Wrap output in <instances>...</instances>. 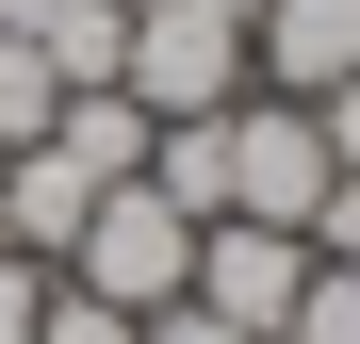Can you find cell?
<instances>
[{
  "label": "cell",
  "instance_id": "1",
  "mask_svg": "<svg viewBox=\"0 0 360 344\" xmlns=\"http://www.w3.org/2000/svg\"><path fill=\"white\" fill-rule=\"evenodd\" d=\"M49 279H82V295H115V312H164L180 279H197V213H164L148 181H115L82 229H66V262Z\"/></svg>",
  "mask_w": 360,
  "mask_h": 344
},
{
  "label": "cell",
  "instance_id": "2",
  "mask_svg": "<svg viewBox=\"0 0 360 344\" xmlns=\"http://www.w3.org/2000/svg\"><path fill=\"white\" fill-rule=\"evenodd\" d=\"M213 328H246V344H278L295 328V295H311V229H262V213H213L197 229V279H180Z\"/></svg>",
  "mask_w": 360,
  "mask_h": 344
},
{
  "label": "cell",
  "instance_id": "3",
  "mask_svg": "<svg viewBox=\"0 0 360 344\" xmlns=\"http://www.w3.org/2000/svg\"><path fill=\"white\" fill-rule=\"evenodd\" d=\"M115 98H148V115H229V98H246V33L197 17V0H131V66H115Z\"/></svg>",
  "mask_w": 360,
  "mask_h": 344
},
{
  "label": "cell",
  "instance_id": "4",
  "mask_svg": "<svg viewBox=\"0 0 360 344\" xmlns=\"http://www.w3.org/2000/svg\"><path fill=\"white\" fill-rule=\"evenodd\" d=\"M213 148H229V213L311 229V197H328V132H311V98H229Z\"/></svg>",
  "mask_w": 360,
  "mask_h": 344
},
{
  "label": "cell",
  "instance_id": "5",
  "mask_svg": "<svg viewBox=\"0 0 360 344\" xmlns=\"http://www.w3.org/2000/svg\"><path fill=\"white\" fill-rule=\"evenodd\" d=\"M246 66H262V98H328V82H360V0H262Z\"/></svg>",
  "mask_w": 360,
  "mask_h": 344
},
{
  "label": "cell",
  "instance_id": "6",
  "mask_svg": "<svg viewBox=\"0 0 360 344\" xmlns=\"http://www.w3.org/2000/svg\"><path fill=\"white\" fill-rule=\"evenodd\" d=\"M33 49H49V82L82 98V82L131 66V0H49V33H33Z\"/></svg>",
  "mask_w": 360,
  "mask_h": 344
},
{
  "label": "cell",
  "instance_id": "7",
  "mask_svg": "<svg viewBox=\"0 0 360 344\" xmlns=\"http://www.w3.org/2000/svg\"><path fill=\"white\" fill-rule=\"evenodd\" d=\"M49 98H66V82H49V49L0 33V148H33V132H49Z\"/></svg>",
  "mask_w": 360,
  "mask_h": 344
},
{
  "label": "cell",
  "instance_id": "8",
  "mask_svg": "<svg viewBox=\"0 0 360 344\" xmlns=\"http://www.w3.org/2000/svg\"><path fill=\"white\" fill-rule=\"evenodd\" d=\"M148 312H115V295H82V279H49V312H33V344H131Z\"/></svg>",
  "mask_w": 360,
  "mask_h": 344
},
{
  "label": "cell",
  "instance_id": "9",
  "mask_svg": "<svg viewBox=\"0 0 360 344\" xmlns=\"http://www.w3.org/2000/svg\"><path fill=\"white\" fill-rule=\"evenodd\" d=\"M278 344H360V279H344V262H311V295H295V328H278Z\"/></svg>",
  "mask_w": 360,
  "mask_h": 344
},
{
  "label": "cell",
  "instance_id": "10",
  "mask_svg": "<svg viewBox=\"0 0 360 344\" xmlns=\"http://www.w3.org/2000/svg\"><path fill=\"white\" fill-rule=\"evenodd\" d=\"M33 312H49V262H33V246H0V344H33Z\"/></svg>",
  "mask_w": 360,
  "mask_h": 344
},
{
  "label": "cell",
  "instance_id": "11",
  "mask_svg": "<svg viewBox=\"0 0 360 344\" xmlns=\"http://www.w3.org/2000/svg\"><path fill=\"white\" fill-rule=\"evenodd\" d=\"M311 262H344V279H360V181H328V197H311Z\"/></svg>",
  "mask_w": 360,
  "mask_h": 344
},
{
  "label": "cell",
  "instance_id": "12",
  "mask_svg": "<svg viewBox=\"0 0 360 344\" xmlns=\"http://www.w3.org/2000/svg\"><path fill=\"white\" fill-rule=\"evenodd\" d=\"M311 132H328V181H360V82H328V98H311Z\"/></svg>",
  "mask_w": 360,
  "mask_h": 344
},
{
  "label": "cell",
  "instance_id": "13",
  "mask_svg": "<svg viewBox=\"0 0 360 344\" xmlns=\"http://www.w3.org/2000/svg\"><path fill=\"white\" fill-rule=\"evenodd\" d=\"M131 344H246V328H213V312H197V295H164V312H148V328H131Z\"/></svg>",
  "mask_w": 360,
  "mask_h": 344
},
{
  "label": "cell",
  "instance_id": "14",
  "mask_svg": "<svg viewBox=\"0 0 360 344\" xmlns=\"http://www.w3.org/2000/svg\"><path fill=\"white\" fill-rule=\"evenodd\" d=\"M197 17H229V33H262V0H197Z\"/></svg>",
  "mask_w": 360,
  "mask_h": 344
}]
</instances>
